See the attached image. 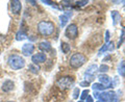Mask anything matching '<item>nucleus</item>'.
I'll return each instance as SVG.
<instances>
[{
	"label": "nucleus",
	"instance_id": "nucleus-25",
	"mask_svg": "<svg viewBox=\"0 0 125 102\" xmlns=\"http://www.w3.org/2000/svg\"><path fill=\"white\" fill-rule=\"evenodd\" d=\"M88 97H89V90H84V91L81 93V96H80L81 101H83V99H87Z\"/></svg>",
	"mask_w": 125,
	"mask_h": 102
},
{
	"label": "nucleus",
	"instance_id": "nucleus-31",
	"mask_svg": "<svg viewBox=\"0 0 125 102\" xmlns=\"http://www.w3.org/2000/svg\"><path fill=\"white\" fill-rule=\"evenodd\" d=\"M78 102H83V101H81V100H80V101H78Z\"/></svg>",
	"mask_w": 125,
	"mask_h": 102
},
{
	"label": "nucleus",
	"instance_id": "nucleus-23",
	"mask_svg": "<svg viewBox=\"0 0 125 102\" xmlns=\"http://www.w3.org/2000/svg\"><path fill=\"white\" fill-rule=\"evenodd\" d=\"M108 70H109V67H108L107 65H104V64H103V65H101V66L99 67V71L102 73V74H104L105 72H107Z\"/></svg>",
	"mask_w": 125,
	"mask_h": 102
},
{
	"label": "nucleus",
	"instance_id": "nucleus-9",
	"mask_svg": "<svg viewBox=\"0 0 125 102\" xmlns=\"http://www.w3.org/2000/svg\"><path fill=\"white\" fill-rule=\"evenodd\" d=\"M10 9H11V13L14 15H19L22 10L21 1H19V0H13V1H10Z\"/></svg>",
	"mask_w": 125,
	"mask_h": 102
},
{
	"label": "nucleus",
	"instance_id": "nucleus-3",
	"mask_svg": "<svg viewBox=\"0 0 125 102\" xmlns=\"http://www.w3.org/2000/svg\"><path fill=\"white\" fill-rule=\"evenodd\" d=\"M85 61H87V56L83 53L76 52L70 58V66L74 69H78L81 66H83L85 64Z\"/></svg>",
	"mask_w": 125,
	"mask_h": 102
},
{
	"label": "nucleus",
	"instance_id": "nucleus-28",
	"mask_svg": "<svg viewBox=\"0 0 125 102\" xmlns=\"http://www.w3.org/2000/svg\"><path fill=\"white\" fill-rule=\"evenodd\" d=\"M104 40H105V42H109V31L108 30H106V31H105V39H104Z\"/></svg>",
	"mask_w": 125,
	"mask_h": 102
},
{
	"label": "nucleus",
	"instance_id": "nucleus-20",
	"mask_svg": "<svg viewBox=\"0 0 125 102\" xmlns=\"http://www.w3.org/2000/svg\"><path fill=\"white\" fill-rule=\"evenodd\" d=\"M28 70L31 72V73H33V74H38L39 71H40V67L37 66V65H33V64H30L28 66Z\"/></svg>",
	"mask_w": 125,
	"mask_h": 102
},
{
	"label": "nucleus",
	"instance_id": "nucleus-19",
	"mask_svg": "<svg viewBox=\"0 0 125 102\" xmlns=\"http://www.w3.org/2000/svg\"><path fill=\"white\" fill-rule=\"evenodd\" d=\"M61 48H62V52H64L65 54H68V53L70 52V50H71V46H70L68 43L62 42V43Z\"/></svg>",
	"mask_w": 125,
	"mask_h": 102
},
{
	"label": "nucleus",
	"instance_id": "nucleus-5",
	"mask_svg": "<svg viewBox=\"0 0 125 102\" xmlns=\"http://www.w3.org/2000/svg\"><path fill=\"white\" fill-rule=\"evenodd\" d=\"M94 97L99 99L100 102H111L116 97L115 92H94Z\"/></svg>",
	"mask_w": 125,
	"mask_h": 102
},
{
	"label": "nucleus",
	"instance_id": "nucleus-17",
	"mask_svg": "<svg viewBox=\"0 0 125 102\" xmlns=\"http://www.w3.org/2000/svg\"><path fill=\"white\" fill-rule=\"evenodd\" d=\"M28 37H27V33L25 32L24 30H19L17 34H16V40L17 41H23V40H25V39H27Z\"/></svg>",
	"mask_w": 125,
	"mask_h": 102
},
{
	"label": "nucleus",
	"instance_id": "nucleus-18",
	"mask_svg": "<svg viewBox=\"0 0 125 102\" xmlns=\"http://www.w3.org/2000/svg\"><path fill=\"white\" fill-rule=\"evenodd\" d=\"M118 73L119 75L125 77V61H122L118 66Z\"/></svg>",
	"mask_w": 125,
	"mask_h": 102
},
{
	"label": "nucleus",
	"instance_id": "nucleus-21",
	"mask_svg": "<svg viewBox=\"0 0 125 102\" xmlns=\"http://www.w3.org/2000/svg\"><path fill=\"white\" fill-rule=\"evenodd\" d=\"M92 89L94 90V91H105V90H106V88L104 87V85H102L101 83H94L93 85H92Z\"/></svg>",
	"mask_w": 125,
	"mask_h": 102
},
{
	"label": "nucleus",
	"instance_id": "nucleus-16",
	"mask_svg": "<svg viewBox=\"0 0 125 102\" xmlns=\"http://www.w3.org/2000/svg\"><path fill=\"white\" fill-rule=\"evenodd\" d=\"M111 15H112V18H113V24L116 26L121 20V16L119 14V11H117V10H113L111 13Z\"/></svg>",
	"mask_w": 125,
	"mask_h": 102
},
{
	"label": "nucleus",
	"instance_id": "nucleus-2",
	"mask_svg": "<svg viewBox=\"0 0 125 102\" xmlns=\"http://www.w3.org/2000/svg\"><path fill=\"white\" fill-rule=\"evenodd\" d=\"M7 64L13 70H20L25 67V60L17 54H10L7 58Z\"/></svg>",
	"mask_w": 125,
	"mask_h": 102
},
{
	"label": "nucleus",
	"instance_id": "nucleus-1",
	"mask_svg": "<svg viewBox=\"0 0 125 102\" xmlns=\"http://www.w3.org/2000/svg\"><path fill=\"white\" fill-rule=\"evenodd\" d=\"M55 30V26L54 23L48 20H42L38 23V31L41 36L49 37L54 32Z\"/></svg>",
	"mask_w": 125,
	"mask_h": 102
},
{
	"label": "nucleus",
	"instance_id": "nucleus-24",
	"mask_svg": "<svg viewBox=\"0 0 125 102\" xmlns=\"http://www.w3.org/2000/svg\"><path fill=\"white\" fill-rule=\"evenodd\" d=\"M79 89L78 88H75L74 89V91H73V99H77L78 97H79Z\"/></svg>",
	"mask_w": 125,
	"mask_h": 102
},
{
	"label": "nucleus",
	"instance_id": "nucleus-27",
	"mask_svg": "<svg viewBox=\"0 0 125 102\" xmlns=\"http://www.w3.org/2000/svg\"><path fill=\"white\" fill-rule=\"evenodd\" d=\"M80 87H89L90 85V81H81L79 83Z\"/></svg>",
	"mask_w": 125,
	"mask_h": 102
},
{
	"label": "nucleus",
	"instance_id": "nucleus-29",
	"mask_svg": "<svg viewBox=\"0 0 125 102\" xmlns=\"http://www.w3.org/2000/svg\"><path fill=\"white\" fill-rule=\"evenodd\" d=\"M85 100H87V101H85V102H94V100H93V98L91 97V96H89L88 98H87V99H85Z\"/></svg>",
	"mask_w": 125,
	"mask_h": 102
},
{
	"label": "nucleus",
	"instance_id": "nucleus-30",
	"mask_svg": "<svg viewBox=\"0 0 125 102\" xmlns=\"http://www.w3.org/2000/svg\"><path fill=\"white\" fill-rule=\"evenodd\" d=\"M7 102H15V101H7Z\"/></svg>",
	"mask_w": 125,
	"mask_h": 102
},
{
	"label": "nucleus",
	"instance_id": "nucleus-15",
	"mask_svg": "<svg viewBox=\"0 0 125 102\" xmlns=\"http://www.w3.org/2000/svg\"><path fill=\"white\" fill-rule=\"evenodd\" d=\"M114 43L113 42H108V44H106V45H104V46H102V48H101L100 50H99V52H98V55H101L103 52H106L107 50H114Z\"/></svg>",
	"mask_w": 125,
	"mask_h": 102
},
{
	"label": "nucleus",
	"instance_id": "nucleus-6",
	"mask_svg": "<svg viewBox=\"0 0 125 102\" xmlns=\"http://www.w3.org/2000/svg\"><path fill=\"white\" fill-rule=\"evenodd\" d=\"M65 36L67 37L68 39H70V40H75V39L78 37V28H77V25L74 24V23L68 25V27L66 28Z\"/></svg>",
	"mask_w": 125,
	"mask_h": 102
},
{
	"label": "nucleus",
	"instance_id": "nucleus-14",
	"mask_svg": "<svg viewBox=\"0 0 125 102\" xmlns=\"http://www.w3.org/2000/svg\"><path fill=\"white\" fill-rule=\"evenodd\" d=\"M98 70V66L97 65H91L89 67V68L87 69V71H85L84 75L85 76H90V77H93L94 74L96 73V71Z\"/></svg>",
	"mask_w": 125,
	"mask_h": 102
},
{
	"label": "nucleus",
	"instance_id": "nucleus-7",
	"mask_svg": "<svg viewBox=\"0 0 125 102\" xmlns=\"http://www.w3.org/2000/svg\"><path fill=\"white\" fill-rule=\"evenodd\" d=\"M47 60V56L45 53H42V52H39V53H36L31 56V61H32L33 65H39V64H43Z\"/></svg>",
	"mask_w": 125,
	"mask_h": 102
},
{
	"label": "nucleus",
	"instance_id": "nucleus-13",
	"mask_svg": "<svg viewBox=\"0 0 125 102\" xmlns=\"http://www.w3.org/2000/svg\"><path fill=\"white\" fill-rule=\"evenodd\" d=\"M39 49H40L41 51H43V52H48V51H50L52 49V46H51V44H50V42L43 41L39 44Z\"/></svg>",
	"mask_w": 125,
	"mask_h": 102
},
{
	"label": "nucleus",
	"instance_id": "nucleus-26",
	"mask_svg": "<svg viewBox=\"0 0 125 102\" xmlns=\"http://www.w3.org/2000/svg\"><path fill=\"white\" fill-rule=\"evenodd\" d=\"M88 3H89V1H87V0H84V1H77L76 2V5L77 6H83L85 4H88Z\"/></svg>",
	"mask_w": 125,
	"mask_h": 102
},
{
	"label": "nucleus",
	"instance_id": "nucleus-22",
	"mask_svg": "<svg viewBox=\"0 0 125 102\" xmlns=\"http://www.w3.org/2000/svg\"><path fill=\"white\" fill-rule=\"evenodd\" d=\"M124 42H125V27H122V31H121V37H120V40H119V43H118V47H120Z\"/></svg>",
	"mask_w": 125,
	"mask_h": 102
},
{
	"label": "nucleus",
	"instance_id": "nucleus-32",
	"mask_svg": "<svg viewBox=\"0 0 125 102\" xmlns=\"http://www.w3.org/2000/svg\"><path fill=\"white\" fill-rule=\"evenodd\" d=\"M96 102H100V101H99V100H98V101H96Z\"/></svg>",
	"mask_w": 125,
	"mask_h": 102
},
{
	"label": "nucleus",
	"instance_id": "nucleus-12",
	"mask_svg": "<svg viewBox=\"0 0 125 102\" xmlns=\"http://www.w3.org/2000/svg\"><path fill=\"white\" fill-rule=\"evenodd\" d=\"M72 17V11H66V13H64L62 15L60 16V20H61V25L64 27L66 26V24L68 23L69 19Z\"/></svg>",
	"mask_w": 125,
	"mask_h": 102
},
{
	"label": "nucleus",
	"instance_id": "nucleus-11",
	"mask_svg": "<svg viewBox=\"0 0 125 102\" xmlns=\"http://www.w3.org/2000/svg\"><path fill=\"white\" fill-rule=\"evenodd\" d=\"M14 89H15L14 81L13 80H10V79L4 80V81H3V83H2V85H1V90H2L3 92H5V93L11 92Z\"/></svg>",
	"mask_w": 125,
	"mask_h": 102
},
{
	"label": "nucleus",
	"instance_id": "nucleus-10",
	"mask_svg": "<svg viewBox=\"0 0 125 102\" xmlns=\"http://www.w3.org/2000/svg\"><path fill=\"white\" fill-rule=\"evenodd\" d=\"M98 79H99V83L104 85L106 89L112 88V79L109 78V76L106 75V74H100L98 76Z\"/></svg>",
	"mask_w": 125,
	"mask_h": 102
},
{
	"label": "nucleus",
	"instance_id": "nucleus-4",
	"mask_svg": "<svg viewBox=\"0 0 125 102\" xmlns=\"http://www.w3.org/2000/svg\"><path fill=\"white\" fill-rule=\"evenodd\" d=\"M74 83V78L71 76H62L61 78H58L56 80V87L60 90H68L73 85Z\"/></svg>",
	"mask_w": 125,
	"mask_h": 102
},
{
	"label": "nucleus",
	"instance_id": "nucleus-8",
	"mask_svg": "<svg viewBox=\"0 0 125 102\" xmlns=\"http://www.w3.org/2000/svg\"><path fill=\"white\" fill-rule=\"evenodd\" d=\"M34 51V45L32 43H26V44L22 45L21 47V52L24 56H29L33 53Z\"/></svg>",
	"mask_w": 125,
	"mask_h": 102
}]
</instances>
